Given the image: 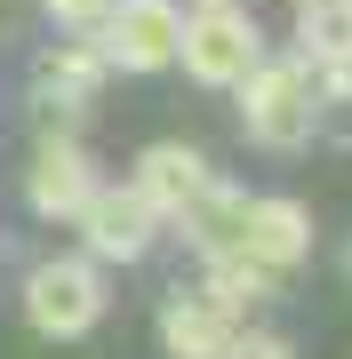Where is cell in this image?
Masks as SVG:
<instances>
[{"label": "cell", "instance_id": "obj_1", "mask_svg": "<svg viewBox=\"0 0 352 359\" xmlns=\"http://www.w3.org/2000/svg\"><path fill=\"white\" fill-rule=\"evenodd\" d=\"M233 88H240L248 136H256L264 152H296V144L313 136V120H320V88H313V65H304V56H256Z\"/></svg>", "mask_w": 352, "mask_h": 359}, {"label": "cell", "instance_id": "obj_2", "mask_svg": "<svg viewBox=\"0 0 352 359\" xmlns=\"http://www.w3.org/2000/svg\"><path fill=\"white\" fill-rule=\"evenodd\" d=\"M264 56V32L240 0H200L184 8V32H176V65L200 80V88H233V80Z\"/></svg>", "mask_w": 352, "mask_h": 359}, {"label": "cell", "instance_id": "obj_3", "mask_svg": "<svg viewBox=\"0 0 352 359\" xmlns=\"http://www.w3.org/2000/svg\"><path fill=\"white\" fill-rule=\"evenodd\" d=\"M25 320L40 335H56V344H72V335H89L105 320V280H96L89 256H48L25 271Z\"/></svg>", "mask_w": 352, "mask_h": 359}, {"label": "cell", "instance_id": "obj_4", "mask_svg": "<svg viewBox=\"0 0 352 359\" xmlns=\"http://www.w3.org/2000/svg\"><path fill=\"white\" fill-rule=\"evenodd\" d=\"M80 248H89V264H144L160 240V208L136 192V184H96L89 208H80Z\"/></svg>", "mask_w": 352, "mask_h": 359}, {"label": "cell", "instance_id": "obj_5", "mask_svg": "<svg viewBox=\"0 0 352 359\" xmlns=\"http://www.w3.org/2000/svg\"><path fill=\"white\" fill-rule=\"evenodd\" d=\"M176 32H184V8L176 0H112L105 8V65L120 72H160L176 65Z\"/></svg>", "mask_w": 352, "mask_h": 359}, {"label": "cell", "instance_id": "obj_6", "mask_svg": "<svg viewBox=\"0 0 352 359\" xmlns=\"http://www.w3.org/2000/svg\"><path fill=\"white\" fill-rule=\"evenodd\" d=\"M105 184V168L89 160V144L80 136H40V152H32V176H25V208L32 216H48V224H72L80 208H89V192Z\"/></svg>", "mask_w": 352, "mask_h": 359}, {"label": "cell", "instance_id": "obj_7", "mask_svg": "<svg viewBox=\"0 0 352 359\" xmlns=\"http://www.w3.org/2000/svg\"><path fill=\"white\" fill-rule=\"evenodd\" d=\"M233 256L264 264V271H296L304 256H313V208H304V200H248Z\"/></svg>", "mask_w": 352, "mask_h": 359}, {"label": "cell", "instance_id": "obj_8", "mask_svg": "<svg viewBox=\"0 0 352 359\" xmlns=\"http://www.w3.org/2000/svg\"><path fill=\"white\" fill-rule=\"evenodd\" d=\"M216 168H209V152H200V144H144V160H136V192L160 208V224H176L184 208L200 200V184H209Z\"/></svg>", "mask_w": 352, "mask_h": 359}, {"label": "cell", "instance_id": "obj_9", "mask_svg": "<svg viewBox=\"0 0 352 359\" xmlns=\"http://www.w3.org/2000/svg\"><path fill=\"white\" fill-rule=\"evenodd\" d=\"M233 327L240 320H224L200 287H169L160 295V351L169 359H216L224 344H233Z\"/></svg>", "mask_w": 352, "mask_h": 359}, {"label": "cell", "instance_id": "obj_10", "mask_svg": "<svg viewBox=\"0 0 352 359\" xmlns=\"http://www.w3.org/2000/svg\"><path fill=\"white\" fill-rule=\"evenodd\" d=\"M96 80H105V56H96V48H48L32 65V104L48 120H72L80 104L96 96Z\"/></svg>", "mask_w": 352, "mask_h": 359}, {"label": "cell", "instance_id": "obj_11", "mask_svg": "<svg viewBox=\"0 0 352 359\" xmlns=\"http://www.w3.org/2000/svg\"><path fill=\"white\" fill-rule=\"evenodd\" d=\"M240 216H248V192L224 184V176H209L200 200L176 216V231L193 240V256H233V248H240Z\"/></svg>", "mask_w": 352, "mask_h": 359}, {"label": "cell", "instance_id": "obj_12", "mask_svg": "<svg viewBox=\"0 0 352 359\" xmlns=\"http://www.w3.org/2000/svg\"><path fill=\"white\" fill-rule=\"evenodd\" d=\"M280 287V271L248 264V256H200V295L224 311V320H240V311H264Z\"/></svg>", "mask_w": 352, "mask_h": 359}, {"label": "cell", "instance_id": "obj_13", "mask_svg": "<svg viewBox=\"0 0 352 359\" xmlns=\"http://www.w3.org/2000/svg\"><path fill=\"white\" fill-rule=\"evenodd\" d=\"M296 56L313 72H344L352 65V0H304L296 16Z\"/></svg>", "mask_w": 352, "mask_h": 359}, {"label": "cell", "instance_id": "obj_14", "mask_svg": "<svg viewBox=\"0 0 352 359\" xmlns=\"http://www.w3.org/2000/svg\"><path fill=\"white\" fill-rule=\"evenodd\" d=\"M216 359H296V344L273 335V327H233V344H224Z\"/></svg>", "mask_w": 352, "mask_h": 359}, {"label": "cell", "instance_id": "obj_15", "mask_svg": "<svg viewBox=\"0 0 352 359\" xmlns=\"http://www.w3.org/2000/svg\"><path fill=\"white\" fill-rule=\"evenodd\" d=\"M40 8H48L56 25H72V32H80V25H105V8H112V0H40Z\"/></svg>", "mask_w": 352, "mask_h": 359}, {"label": "cell", "instance_id": "obj_16", "mask_svg": "<svg viewBox=\"0 0 352 359\" xmlns=\"http://www.w3.org/2000/svg\"><path fill=\"white\" fill-rule=\"evenodd\" d=\"M344 271H352V256H344Z\"/></svg>", "mask_w": 352, "mask_h": 359}]
</instances>
